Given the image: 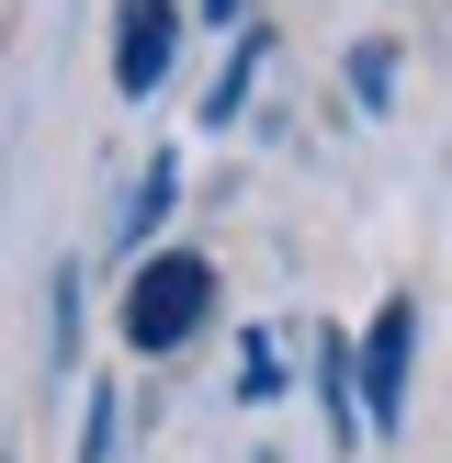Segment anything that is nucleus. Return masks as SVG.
Returning a JSON list of instances; mask_svg holds the SVG:
<instances>
[{
    "mask_svg": "<svg viewBox=\"0 0 452 463\" xmlns=\"http://www.w3.org/2000/svg\"><path fill=\"white\" fill-rule=\"evenodd\" d=\"M170 193H181V170H170V158H147V181H136V203H125V238H136V249L158 238V215H170Z\"/></svg>",
    "mask_w": 452,
    "mask_h": 463,
    "instance_id": "nucleus-5",
    "label": "nucleus"
},
{
    "mask_svg": "<svg viewBox=\"0 0 452 463\" xmlns=\"http://www.w3.org/2000/svg\"><path fill=\"white\" fill-rule=\"evenodd\" d=\"M271 384H283V351H271V339H249V362H238V396H271Z\"/></svg>",
    "mask_w": 452,
    "mask_h": 463,
    "instance_id": "nucleus-9",
    "label": "nucleus"
},
{
    "mask_svg": "<svg viewBox=\"0 0 452 463\" xmlns=\"http://www.w3.org/2000/svg\"><path fill=\"white\" fill-rule=\"evenodd\" d=\"M351 90L384 102V90H396V45H351Z\"/></svg>",
    "mask_w": 452,
    "mask_h": 463,
    "instance_id": "nucleus-8",
    "label": "nucleus"
},
{
    "mask_svg": "<svg viewBox=\"0 0 452 463\" xmlns=\"http://www.w3.org/2000/svg\"><path fill=\"white\" fill-rule=\"evenodd\" d=\"M203 317H215V260L203 249H147L125 271V351L136 362H170Z\"/></svg>",
    "mask_w": 452,
    "mask_h": 463,
    "instance_id": "nucleus-1",
    "label": "nucleus"
},
{
    "mask_svg": "<svg viewBox=\"0 0 452 463\" xmlns=\"http://www.w3.org/2000/svg\"><path fill=\"white\" fill-rule=\"evenodd\" d=\"M316 396H328V419H339V430H362V396H351V351H339V339H316Z\"/></svg>",
    "mask_w": 452,
    "mask_h": 463,
    "instance_id": "nucleus-6",
    "label": "nucleus"
},
{
    "mask_svg": "<svg viewBox=\"0 0 452 463\" xmlns=\"http://www.w3.org/2000/svg\"><path fill=\"white\" fill-rule=\"evenodd\" d=\"M407 339H419V306H384L373 328H362V362H351V396H362V430H396L407 419Z\"/></svg>",
    "mask_w": 452,
    "mask_h": 463,
    "instance_id": "nucleus-2",
    "label": "nucleus"
},
{
    "mask_svg": "<svg viewBox=\"0 0 452 463\" xmlns=\"http://www.w3.org/2000/svg\"><path fill=\"white\" fill-rule=\"evenodd\" d=\"M249 80H260V34H238V57L215 68V90H203V125H238V113H249Z\"/></svg>",
    "mask_w": 452,
    "mask_h": 463,
    "instance_id": "nucleus-4",
    "label": "nucleus"
},
{
    "mask_svg": "<svg viewBox=\"0 0 452 463\" xmlns=\"http://www.w3.org/2000/svg\"><path fill=\"white\" fill-rule=\"evenodd\" d=\"M170 45H181V0H113V90L125 102L170 80Z\"/></svg>",
    "mask_w": 452,
    "mask_h": 463,
    "instance_id": "nucleus-3",
    "label": "nucleus"
},
{
    "mask_svg": "<svg viewBox=\"0 0 452 463\" xmlns=\"http://www.w3.org/2000/svg\"><path fill=\"white\" fill-rule=\"evenodd\" d=\"M203 23H238V0H203Z\"/></svg>",
    "mask_w": 452,
    "mask_h": 463,
    "instance_id": "nucleus-10",
    "label": "nucleus"
},
{
    "mask_svg": "<svg viewBox=\"0 0 452 463\" xmlns=\"http://www.w3.org/2000/svg\"><path fill=\"white\" fill-rule=\"evenodd\" d=\"M113 430H125V396L90 384V419H80V463H113Z\"/></svg>",
    "mask_w": 452,
    "mask_h": 463,
    "instance_id": "nucleus-7",
    "label": "nucleus"
}]
</instances>
